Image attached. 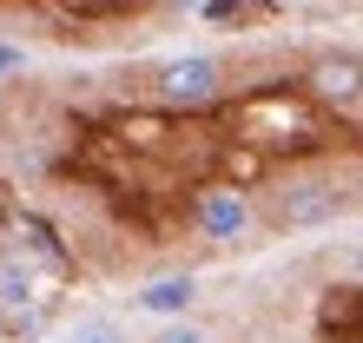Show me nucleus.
Masks as SVG:
<instances>
[{"mask_svg": "<svg viewBox=\"0 0 363 343\" xmlns=\"http://www.w3.org/2000/svg\"><path fill=\"white\" fill-rule=\"evenodd\" d=\"M211 93H218V60L185 53V60H165L159 67V99L165 106H205Z\"/></svg>", "mask_w": 363, "mask_h": 343, "instance_id": "f257e3e1", "label": "nucleus"}, {"mask_svg": "<svg viewBox=\"0 0 363 343\" xmlns=\"http://www.w3.org/2000/svg\"><path fill=\"white\" fill-rule=\"evenodd\" d=\"M311 86L324 99H337V106H350V99H363V60L357 53H324L311 67Z\"/></svg>", "mask_w": 363, "mask_h": 343, "instance_id": "f03ea898", "label": "nucleus"}, {"mask_svg": "<svg viewBox=\"0 0 363 343\" xmlns=\"http://www.w3.org/2000/svg\"><path fill=\"white\" fill-rule=\"evenodd\" d=\"M199 225H205V238H238V231L251 225V205L238 198V191H205Z\"/></svg>", "mask_w": 363, "mask_h": 343, "instance_id": "7ed1b4c3", "label": "nucleus"}, {"mask_svg": "<svg viewBox=\"0 0 363 343\" xmlns=\"http://www.w3.org/2000/svg\"><path fill=\"white\" fill-rule=\"evenodd\" d=\"M277 218L284 225H324V218H337V191L330 185H291L284 205H277Z\"/></svg>", "mask_w": 363, "mask_h": 343, "instance_id": "20e7f679", "label": "nucleus"}, {"mask_svg": "<svg viewBox=\"0 0 363 343\" xmlns=\"http://www.w3.org/2000/svg\"><path fill=\"white\" fill-rule=\"evenodd\" d=\"M191 297H199V284L191 277H152V284L139 291V310H159V317H179Z\"/></svg>", "mask_w": 363, "mask_h": 343, "instance_id": "39448f33", "label": "nucleus"}, {"mask_svg": "<svg viewBox=\"0 0 363 343\" xmlns=\"http://www.w3.org/2000/svg\"><path fill=\"white\" fill-rule=\"evenodd\" d=\"M33 304V284L20 264H0V310H27Z\"/></svg>", "mask_w": 363, "mask_h": 343, "instance_id": "423d86ee", "label": "nucleus"}, {"mask_svg": "<svg viewBox=\"0 0 363 343\" xmlns=\"http://www.w3.org/2000/svg\"><path fill=\"white\" fill-rule=\"evenodd\" d=\"M67 343H125V330L113 324V317H79V324L67 330Z\"/></svg>", "mask_w": 363, "mask_h": 343, "instance_id": "0eeeda50", "label": "nucleus"}, {"mask_svg": "<svg viewBox=\"0 0 363 343\" xmlns=\"http://www.w3.org/2000/svg\"><path fill=\"white\" fill-rule=\"evenodd\" d=\"M152 343H211V337H205L199 324H165V330H159Z\"/></svg>", "mask_w": 363, "mask_h": 343, "instance_id": "6e6552de", "label": "nucleus"}, {"mask_svg": "<svg viewBox=\"0 0 363 343\" xmlns=\"http://www.w3.org/2000/svg\"><path fill=\"white\" fill-rule=\"evenodd\" d=\"M7 67H20V53H13V47H0V73H7Z\"/></svg>", "mask_w": 363, "mask_h": 343, "instance_id": "1a4fd4ad", "label": "nucleus"}, {"mask_svg": "<svg viewBox=\"0 0 363 343\" xmlns=\"http://www.w3.org/2000/svg\"><path fill=\"white\" fill-rule=\"evenodd\" d=\"M350 271H357V277H363V244H357V251H350Z\"/></svg>", "mask_w": 363, "mask_h": 343, "instance_id": "9d476101", "label": "nucleus"}]
</instances>
